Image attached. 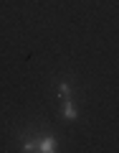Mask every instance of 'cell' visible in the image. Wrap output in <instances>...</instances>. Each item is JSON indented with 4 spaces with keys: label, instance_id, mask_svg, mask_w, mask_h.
Returning <instances> with one entry per match:
<instances>
[{
    "label": "cell",
    "instance_id": "1",
    "mask_svg": "<svg viewBox=\"0 0 119 153\" xmlns=\"http://www.w3.org/2000/svg\"><path fill=\"white\" fill-rule=\"evenodd\" d=\"M38 151L41 153H53L56 151V138H51V135L41 138V140H38Z\"/></svg>",
    "mask_w": 119,
    "mask_h": 153
},
{
    "label": "cell",
    "instance_id": "2",
    "mask_svg": "<svg viewBox=\"0 0 119 153\" xmlns=\"http://www.w3.org/2000/svg\"><path fill=\"white\" fill-rule=\"evenodd\" d=\"M64 117L66 120H76V117H79V110H76V105L71 102L69 97H66V102H64Z\"/></svg>",
    "mask_w": 119,
    "mask_h": 153
},
{
    "label": "cell",
    "instance_id": "3",
    "mask_svg": "<svg viewBox=\"0 0 119 153\" xmlns=\"http://www.w3.org/2000/svg\"><path fill=\"white\" fill-rule=\"evenodd\" d=\"M20 151H26V153H31V151H38V140H26Z\"/></svg>",
    "mask_w": 119,
    "mask_h": 153
},
{
    "label": "cell",
    "instance_id": "4",
    "mask_svg": "<svg viewBox=\"0 0 119 153\" xmlns=\"http://www.w3.org/2000/svg\"><path fill=\"white\" fill-rule=\"evenodd\" d=\"M58 94H61V97L66 100V97H69V94H71V87H69V84H66V82H61V84H58Z\"/></svg>",
    "mask_w": 119,
    "mask_h": 153
}]
</instances>
